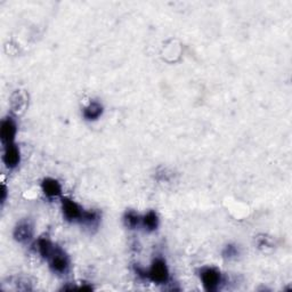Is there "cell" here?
<instances>
[{
	"label": "cell",
	"instance_id": "obj_1",
	"mask_svg": "<svg viewBox=\"0 0 292 292\" xmlns=\"http://www.w3.org/2000/svg\"><path fill=\"white\" fill-rule=\"evenodd\" d=\"M147 277L158 284H164L169 280V271L165 260L155 259L151 269L147 273Z\"/></svg>",
	"mask_w": 292,
	"mask_h": 292
},
{
	"label": "cell",
	"instance_id": "obj_2",
	"mask_svg": "<svg viewBox=\"0 0 292 292\" xmlns=\"http://www.w3.org/2000/svg\"><path fill=\"white\" fill-rule=\"evenodd\" d=\"M201 280L207 291H215L220 283V272L213 267L203 268L201 272Z\"/></svg>",
	"mask_w": 292,
	"mask_h": 292
},
{
	"label": "cell",
	"instance_id": "obj_3",
	"mask_svg": "<svg viewBox=\"0 0 292 292\" xmlns=\"http://www.w3.org/2000/svg\"><path fill=\"white\" fill-rule=\"evenodd\" d=\"M16 135V124L12 118H6L1 121V127H0V137L2 143L6 145L12 144L14 142Z\"/></svg>",
	"mask_w": 292,
	"mask_h": 292
},
{
	"label": "cell",
	"instance_id": "obj_4",
	"mask_svg": "<svg viewBox=\"0 0 292 292\" xmlns=\"http://www.w3.org/2000/svg\"><path fill=\"white\" fill-rule=\"evenodd\" d=\"M3 164L8 169L16 168L21 161V153L20 150L17 149L16 145L14 144H8L6 145L5 152H3Z\"/></svg>",
	"mask_w": 292,
	"mask_h": 292
},
{
	"label": "cell",
	"instance_id": "obj_5",
	"mask_svg": "<svg viewBox=\"0 0 292 292\" xmlns=\"http://www.w3.org/2000/svg\"><path fill=\"white\" fill-rule=\"evenodd\" d=\"M63 213L68 220H77L83 218V210L75 201L64 199L63 200Z\"/></svg>",
	"mask_w": 292,
	"mask_h": 292
},
{
	"label": "cell",
	"instance_id": "obj_6",
	"mask_svg": "<svg viewBox=\"0 0 292 292\" xmlns=\"http://www.w3.org/2000/svg\"><path fill=\"white\" fill-rule=\"evenodd\" d=\"M50 267L56 273H65L69 268V260L64 252H62L60 249L55 250L53 256L49 258Z\"/></svg>",
	"mask_w": 292,
	"mask_h": 292
},
{
	"label": "cell",
	"instance_id": "obj_7",
	"mask_svg": "<svg viewBox=\"0 0 292 292\" xmlns=\"http://www.w3.org/2000/svg\"><path fill=\"white\" fill-rule=\"evenodd\" d=\"M33 228L29 221H21L14 231V238L18 242H27L32 238Z\"/></svg>",
	"mask_w": 292,
	"mask_h": 292
},
{
	"label": "cell",
	"instance_id": "obj_8",
	"mask_svg": "<svg viewBox=\"0 0 292 292\" xmlns=\"http://www.w3.org/2000/svg\"><path fill=\"white\" fill-rule=\"evenodd\" d=\"M42 191L47 197L55 198V197H58V195H61L62 187L56 179L46 178L42 182Z\"/></svg>",
	"mask_w": 292,
	"mask_h": 292
},
{
	"label": "cell",
	"instance_id": "obj_9",
	"mask_svg": "<svg viewBox=\"0 0 292 292\" xmlns=\"http://www.w3.org/2000/svg\"><path fill=\"white\" fill-rule=\"evenodd\" d=\"M103 108L97 102H91L86 109L83 110V117L87 120H96L102 116Z\"/></svg>",
	"mask_w": 292,
	"mask_h": 292
},
{
	"label": "cell",
	"instance_id": "obj_10",
	"mask_svg": "<svg viewBox=\"0 0 292 292\" xmlns=\"http://www.w3.org/2000/svg\"><path fill=\"white\" fill-rule=\"evenodd\" d=\"M38 250H39L40 254H42L43 258H47V259H49V258L53 256L54 251L56 249H55L53 243H51L49 240L40 239L38 241Z\"/></svg>",
	"mask_w": 292,
	"mask_h": 292
},
{
	"label": "cell",
	"instance_id": "obj_11",
	"mask_svg": "<svg viewBox=\"0 0 292 292\" xmlns=\"http://www.w3.org/2000/svg\"><path fill=\"white\" fill-rule=\"evenodd\" d=\"M143 224L149 231H154L157 230L159 225V219L158 215L154 211H149L143 218Z\"/></svg>",
	"mask_w": 292,
	"mask_h": 292
},
{
	"label": "cell",
	"instance_id": "obj_12",
	"mask_svg": "<svg viewBox=\"0 0 292 292\" xmlns=\"http://www.w3.org/2000/svg\"><path fill=\"white\" fill-rule=\"evenodd\" d=\"M139 217L134 211H128L125 216V226L129 228H135L139 224Z\"/></svg>",
	"mask_w": 292,
	"mask_h": 292
},
{
	"label": "cell",
	"instance_id": "obj_13",
	"mask_svg": "<svg viewBox=\"0 0 292 292\" xmlns=\"http://www.w3.org/2000/svg\"><path fill=\"white\" fill-rule=\"evenodd\" d=\"M224 254H228V256H226V257H232V256H235V254H236V249H235L234 247L228 246V247L226 248V251H225Z\"/></svg>",
	"mask_w": 292,
	"mask_h": 292
},
{
	"label": "cell",
	"instance_id": "obj_14",
	"mask_svg": "<svg viewBox=\"0 0 292 292\" xmlns=\"http://www.w3.org/2000/svg\"><path fill=\"white\" fill-rule=\"evenodd\" d=\"M5 199H6V187L3 186L2 187V199H1L2 202H5Z\"/></svg>",
	"mask_w": 292,
	"mask_h": 292
}]
</instances>
